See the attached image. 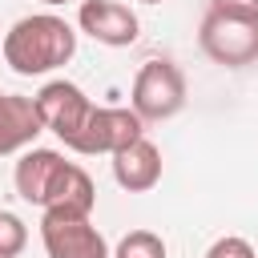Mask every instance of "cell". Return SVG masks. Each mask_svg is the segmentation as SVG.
I'll return each instance as SVG.
<instances>
[{
  "instance_id": "6da1fadb",
  "label": "cell",
  "mask_w": 258,
  "mask_h": 258,
  "mask_svg": "<svg viewBox=\"0 0 258 258\" xmlns=\"http://www.w3.org/2000/svg\"><path fill=\"white\" fill-rule=\"evenodd\" d=\"M0 52H4V64L20 77H44L60 64L73 60L77 52V32L64 16H52V12H36V16H24L16 20L4 40H0Z\"/></svg>"
},
{
  "instance_id": "7a4b0ae2",
  "label": "cell",
  "mask_w": 258,
  "mask_h": 258,
  "mask_svg": "<svg viewBox=\"0 0 258 258\" xmlns=\"http://www.w3.org/2000/svg\"><path fill=\"white\" fill-rule=\"evenodd\" d=\"M185 109V73L173 60H145L133 77V113L141 121H169Z\"/></svg>"
},
{
  "instance_id": "3957f363",
  "label": "cell",
  "mask_w": 258,
  "mask_h": 258,
  "mask_svg": "<svg viewBox=\"0 0 258 258\" xmlns=\"http://www.w3.org/2000/svg\"><path fill=\"white\" fill-rule=\"evenodd\" d=\"M198 44H202V52L214 64L242 69V64L258 60V20H238V16L206 12V20L198 28Z\"/></svg>"
},
{
  "instance_id": "277c9868",
  "label": "cell",
  "mask_w": 258,
  "mask_h": 258,
  "mask_svg": "<svg viewBox=\"0 0 258 258\" xmlns=\"http://www.w3.org/2000/svg\"><path fill=\"white\" fill-rule=\"evenodd\" d=\"M40 242H44L48 258H109L105 234L85 214L44 210V218H40Z\"/></svg>"
},
{
  "instance_id": "5b68a950",
  "label": "cell",
  "mask_w": 258,
  "mask_h": 258,
  "mask_svg": "<svg viewBox=\"0 0 258 258\" xmlns=\"http://www.w3.org/2000/svg\"><path fill=\"white\" fill-rule=\"evenodd\" d=\"M32 105H36L40 125H44L48 133H56L64 145L77 141V133L85 129V121H89V113H93V101H89L85 89L73 85V81H48V85L32 97Z\"/></svg>"
},
{
  "instance_id": "8992f818",
  "label": "cell",
  "mask_w": 258,
  "mask_h": 258,
  "mask_svg": "<svg viewBox=\"0 0 258 258\" xmlns=\"http://www.w3.org/2000/svg\"><path fill=\"white\" fill-rule=\"evenodd\" d=\"M137 137H145V121L133 109H101V105H93L85 129L77 133V141L69 149L85 153V157H93V153H109L113 157L117 149H125Z\"/></svg>"
},
{
  "instance_id": "52a82bcc",
  "label": "cell",
  "mask_w": 258,
  "mask_h": 258,
  "mask_svg": "<svg viewBox=\"0 0 258 258\" xmlns=\"http://www.w3.org/2000/svg\"><path fill=\"white\" fill-rule=\"evenodd\" d=\"M77 24H81V32H89L97 44H109V48H125V44H133L137 32H141L133 8H125V4H117V0H81Z\"/></svg>"
},
{
  "instance_id": "ba28073f",
  "label": "cell",
  "mask_w": 258,
  "mask_h": 258,
  "mask_svg": "<svg viewBox=\"0 0 258 258\" xmlns=\"http://www.w3.org/2000/svg\"><path fill=\"white\" fill-rule=\"evenodd\" d=\"M64 165L69 161L56 149H24L20 161H16V173H12L16 194L28 206H40L44 210V202H48V194H52V185H56V177H60Z\"/></svg>"
},
{
  "instance_id": "9c48e42d",
  "label": "cell",
  "mask_w": 258,
  "mask_h": 258,
  "mask_svg": "<svg viewBox=\"0 0 258 258\" xmlns=\"http://www.w3.org/2000/svg\"><path fill=\"white\" fill-rule=\"evenodd\" d=\"M113 177H117V185L129 189V194L153 189V185L161 181V149H157L153 141H145V137L129 141L125 149L113 153Z\"/></svg>"
},
{
  "instance_id": "30bf717a",
  "label": "cell",
  "mask_w": 258,
  "mask_h": 258,
  "mask_svg": "<svg viewBox=\"0 0 258 258\" xmlns=\"http://www.w3.org/2000/svg\"><path fill=\"white\" fill-rule=\"evenodd\" d=\"M40 129H44V125H40V117H36L32 97L0 93V157H4V153H20L24 145H32Z\"/></svg>"
},
{
  "instance_id": "8fae6325",
  "label": "cell",
  "mask_w": 258,
  "mask_h": 258,
  "mask_svg": "<svg viewBox=\"0 0 258 258\" xmlns=\"http://www.w3.org/2000/svg\"><path fill=\"white\" fill-rule=\"evenodd\" d=\"M93 202H97V189H93V177L77 165V161H69L64 169H60V177H56V185H52V194H48V202H44V210H60V214H93Z\"/></svg>"
},
{
  "instance_id": "7c38bea8",
  "label": "cell",
  "mask_w": 258,
  "mask_h": 258,
  "mask_svg": "<svg viewBox=\"0 0 258 258\" xmlns=\"http://www.w3.org/2000/svg\"><path fill=\"white\" fill-rule=\"evenodd\" d=\"M109 258H165V242L153 230H129Z\"/></svg>"
},
{
  "instance_id": "4fadbf2b",
  "label": "cell",
  "mask_w": 258,
  "mask_h": 258,
  "mask_svg": "<svg viewBox=\"0 0 258 258\" xmlns=\"http://www.w3.org/2000/svg\"><path fill=\"white\" fill-rule=\"evenodd\" d=\"M24 246H28V226L16 214L0 210V258H16Z\"/></svg>"
},
{
  "instance_id": "5bb4252c",
  "label": "cell",
  "mask_w": 258,
  "mask_h": 258,
  "mask_svg": "<svg viewBox=\"0 0 258 258\" xmlns=\"http://www.w3.org/2000/svg\"><path fill=\"white\" fill-rule=\"evenodd\" d=\"M206 258H258V254H254V246H250L246 238L226 234V238H218V242L206 250Z\"/></svg>"
},
{
  "instance_id": "9a60e30c",
  "label": "cell",
  "mask_w": 258,
  "mask_h": 258,
  "mask_svg": "<svg viewBox=\"0 0 258 258\" xmlns=\"http://www.w3.org/2000/svg\"><path fill=\"white\" fill-rule=\"evenodd\" d=\"M210 12L238 16V20H258V0H210Z\"/></svg>"
},
{
  "instance_id": "2e32d148",
  "label": "cell",
  "mask_w": 258,
  "mask_h": 258,
  "mask_svg": "<svg viewBox=\"0 0 258 258\" xmlns=\"http://www.w3.org/2000/svg\"><path fill=\"white\" fill-rule=\"evenodd\" d=\"M40 4H69V0H40Z\"/></svg>"
},
{
  "instance_id": "e0dca14e",
  "label": "cell",
  "mask_w": 258,
  "mask_h": 258,
  "mask_svg": "<svg viewBox=\"0 0 258 258\" xmlns=\"http://www.w3.org/2000/svg\"><path fill=\"white\" fill-rule=\"evenodd\" d=\"M141 4H161V0H141Z\"/></svg>"
}]
</instances>
